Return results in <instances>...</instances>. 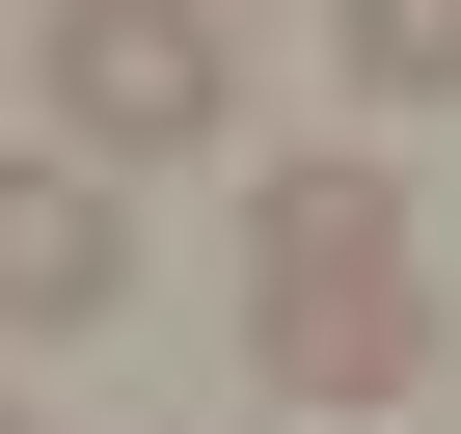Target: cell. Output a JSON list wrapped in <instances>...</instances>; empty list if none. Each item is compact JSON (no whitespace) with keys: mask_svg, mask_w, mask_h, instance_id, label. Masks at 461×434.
I'll return each mask as SVG.
<instances>
[{"mask_svg":"<svg viewBox=\"0 0 461 434\" xmlns=\"http://www.w3.org/2000/svg\"><path fill=\"white\" fill-rule=\"evenodd\" d=\"M55 163H190L217 109H245V55H217V0H55Z\"/></svg>","mask_w":461,"mask_h":434,"instance_id":"obj_2","label":"cell"},{"mask_svg":"<svg viewBox=\"0 0 461 434\" xmlns=\"http://www.w3.org/2000/svg\"><path fill=\"white\" fill-rule=\"evenodd\" d=\"M353 82L380 109H461V0H353Z\"/></svg>","mask_w":461,"mask_h":434,"instance_id":"obj_4","label":"cell"},{"mask_svg":"<svg viewBox=\"0 0 461 434\" xmlns=\"http://www.w3.org/2000/svg\"><path fill=\"white\" fill-rule=\"evenodd\" d=\"M109 299H136V217H109V163L28 136L0 163V326H109Z\"/></svg>","mask_w":461,"mask_h":434,"instance_id":"obj_3","label":"cell"},{"mask_svg":"<svg viewBox=\"0 0 461 434\" xmlns=\"http://www.w3.org/2000/svg\"><path fill=\"white\" fill-rule=\"evenodd\" d=\"M0 434H28V407H0Z\"/></svg>","mask_w":461,"mask_h":434,"instance_id":"obj_5","label":"cell"},{"mask_svg":"<svg viewBox=\"0 0 461 434\" xmlns=\"http://www.w3.org/2000/svg\"><path fill=\"white\" fill-rule=\"evenodd\" d=\"M245 380L272 407H407L434 380V272H407L380 163H272L245 190Z\"/></svg>","mask_w":461,"mask_h":434,"instance_id":"obj_1","label":"cell"}]
</instances>
